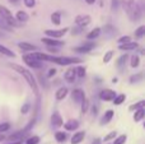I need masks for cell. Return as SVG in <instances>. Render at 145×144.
<instances>
[{"mask_svg":"<svg viewBox=\"0 0 145 144\" xmlns=\"http://www.w3.org/2000/svg\"><path fill=\"white\" fill-rule=\"evenodd\" d=\"M0 17L3 18L4 23H7V24H9V26H13V27H19L20 26V23L17 22L15 18L13 17L12 12H10L8 8L3 7V5H0Z\"/></svg>","mask_w":145,"mask_h":144,"instance_id":"3957f363","label":"cell"},{"mask_svg":"<svg viewBox=\"0 0 145 144\" xmlns=\"http://www.w3.org/2000/svg\"><path fill=\"white\" fill-rule=\"evenodd\" d=\"M144 106H145V101H139V102H136V103L131 105V106L129 107V110H130V111H136V110H139V109H144Z\"/></svg>","mask_w":145,"mask_h":144,"instance_id":"83f0119b","label":"cell"},{"mask_svg":"<svg viewBox=\"0 0 145 144\" xmlns=\"http://www.w3.org/2000/svg\"><path fill=\"white\" fill-rule=\"evenodd\" d=\"M64 78H65V81H68L69 83H72V82H75V78H76V73H75V69L71 68L69 69V70H66L65 75H64Z\"/></svg>","mask_w":145,"mask_h":144,"instance_id":"ac0fdd59","label":"cell"},{"mask_svg":"<svg viewBox=\"0 0 145 144\" xmlns=\"http://www.w3.org/2000/svg\"><path fill=\"white\" fill-rule=\"evenodd\" d=\"M51 22L54 23L55 26H59L61 23V14L59 12H55L51 14Z\"/></svg>","mask_w":145,"mask_h":144,"instance_id":"d4e9b609","label":"cell"},{"mask_svg":"<svg viewBox=\"0 0 145 144\" xmlns=\"http://www.w3.org/2000/svg\"><path fill=\"white\" fill-rule=\"evenodd\" d=\"M99 142H101V140H99V139H95V140H94V142H93V144H99Z\"/></svg>","mask_w":145,"mask_h":144,"instance_id":"f5cc1de1","label":"cell"},{"mask_svg":"<svg viewBox=\"0 0 145 144\" xmlns=\"http://www.w3.org/2000/svg\"><path fill=\"white\" fill-rule=\"evenodd\" d=\"M56 71H57V70H56L55 68L50 69V70H48V73H47V78H52V77L56 74Z\"/></svg>","mask_w":145,"mask_h":144,"instance_id":"f6af8a7d","label":"cell"},{"mask_svg":"<svg viewBox=\"0 0 145 144\" xmlns=\"http://www.w3.org/2000/svg\"><path fill=\"white\" fill-rule=\"evenodd\" d=\"M144 116H145V110H144V109L136 110L135 114H134V121H136V122L141 121V120L144 119Z\"/></svg>","mask_w":145,"mask_h":144,"instance_id":"7402d4cb","label":"cell"},{"mask_svg":"<svg viewBox=\"0 0 145 144\" xmlns=\"http://www.w3.org/2000/svg\"><path fill=\"white\" fill-rule=\"evenodd\" d=\"M141 78H143V74L141 73H138V74H134V75L130 77V83L134 84V83H138V82L141 81Z\"/></svg>","mask_w":145,"mask_h":144,"instance_id":"1f68e13d","label":"cell"},{"mask_svg":"<svg viewBox=\"0 0 145 144\" xmlns=\"http://www.w3.org/2000/svg\"><path fill=\"white\" fill-rule=\"evenodd\" d=\"M5 139V137H4V134H0V142H3V140Z\"/></svg>","mask_w":145,"mask_h":144,"instance_id":"816d5d0a","label":"cell"},{"mask_svg":"<svg viewBox=\"0 0 145 144\" xmlns=\"http://www.w3.org/2000/svg\"><path fill=\"white\" fill-rule=\"evenodd\" d=\"M103 32H105L107 36H112L116 33V28L111 24H106L105 27H103Z\"/></svg>","mask_w":145,"mask_h":144,"instance_id":"4316f807","label":"cell"},{"mask_svg":"<svg viewBox=\"0 0 145 144\" xmlns=\"http://www.w3.org/2000/svg\"><path fill=\"white\" fill-rule=\"evenodd\" d=\"M71 99L75 102V103L80 105L83 101L85 99V93L84 91H82V89H74V91L71 92Z\"/></svg>","mask_w":145,"mask_h":144,"instance_id":"ba28073f","label":"cell"},{"mask_svg":"<svg viewBox=\"0 0 145 144\" xmlns=\"http://www.w3.org/2000/svg\"><path fill=\"white\" fill-rule=\"evenodd\" d=\"M18 47L23 51H37L38 47L36 45H32L29 42H19L18 43Z\"/></svg>","mask_w":145,"mask_h":144,"instance_id":"9a60e30c","label":"cell"},{"mask_svg":"<svg viewBox=\"0 0 145 144\" xmlns=\"http://www.w3.org/2000/svg\"><path fill=\"white\" fill-rule=\"evenodd\" d=\"M0 28H5V29H9V28H8V26L5 24L4 22H1V20H0Z\"/></svg>","mask_w":145,"mask_h":144,"instance_id":"bcb514c9","label":"cell"},{"mask_svg":"<svg viewBox=\"0 0 145 144\" xmlns=\"http://www.w3.org/2000/svg\"><path fill=\"white\" fill-rule=\"evenodd\" d=\"M101 35V28H94V29H92L89 33L87 35V38L88 40H94V38H97L98 36Z\"/></svg>","mask_w":145,"mask_h":144,"instance_id":"cb8c5ba5","label":"cell"},{"mask_svg":"<svg viewBox=\"0 0 145 144\" xmlns=\"http://www.w3.org/2000/svg\"><path fill=\"white\" fill-rule=\"evenodd\" d=\"M38 143H40V137H37V135H33V137L28 138L25 140V144H38Z\"/></svg>","mask_w":145,"mask_h":144,"instance_id":"d590c367","label":"cell"},{"mask_svg":"<svg viewBox=\"0 0 145 144\" xmlns=\"http://www.w3.org/2000/svg\"><path fill=\"white\" fill-rule=\"evenodd\" d=\"M68 88L66 87H61V88H59L57 89V92L55 93V97H56V99L57 101H61V99H64L66 96H68Z\"/></svg>","mask_w":145,"mask_h":144,"instance_id":"d6986e66","label":"cell"},{"mask_svg":"<svg viewBox=\"0 0 145 144\" xmlns=\"http://www.w3.org/2000/svg\"><path fill=\"white\" fill-rule=\"evenodd\" d=\"M75 73H76V77H79V78H84L85 77V68L84 66H78V68L75 69Z\"/></svg>","mask_w":145,"mask_h":144,"instance_id":"836d02e7","label":"cell"},{"mask_svg":"<svg viewBox=\"0 0 145 144\" xmlns=\"http://www.w3.org/2000/svg\"><path fill=\"white\" fill-rule=\"evenodd\" d=\"M31 55H32L36 60L41 61V63H42V61H54V58H55L54 55H47V54L37 52V51H36V52H32Z\"/></svg>","mask_w":145,"mask_h":144,"instance_id":"30bf717a","label":"cell"},{"mask_svg":"<svg viewBox=\"0 0 145 144\" xmlns=\"http://www.w3.org/2000/svg\"><path fill=\"white\" fill-rule=\"evenodd\" d=\"M41 41H42L43 43H46V45H47L48 47H57V46L64 45V42H63V41L55 40V38H48V37L42 38V40H41Z\"/></svg>","mask_w":145,"mask_h":144,"instance_id":"4fadbf2b","label":"cell"},{"mask_svg":"<svg viewBox=\"0 0 145 144\" xmlns=\"http://www.w3.org/2000/svg\"><path fill=\"white\" fill-rule=\"evenodd\" d=\"M117 96L115 91L112 89H103L102 92L99 93V98L102 101H113V98Z\"/></svg>","mask_w":145,"mask_h":144,"instance_id":"9c48e42d","label":"cell"},{"mask_svg":"<svg viewBox=\"0 0 145 144\" xmlns=\"http://www.w3.org/2000/svg\"><path fill=\"white\" fill-rule=\"evenodd\" d=\"M64 128H65V130H68V132H74V130H76L78 128H79V121H76V120H69V121L64 122Z\"/></svg>","mask_w":145,"mask_h":144,"instance_id":"5bb4252c","label":"cell"},{"mask_svg":"<svg viewBox=\"0 0 145 144\" xmlns=\"http://www.w3.org/2000/svg\"><path fill=\"white\" fill-rule=\"evenodd\" d=\"M63 124H64V121H63L61 115L59 114L57 111H55L51 115V125H52L54 128H60V126H63Z\"/></svg>","mask_w":145,"mask_h":144,"instance_id":"8fae6325","label":"cell"},{"mask_svg":"<svg viewBox=\"0 0 145 144\" xmlns=\"http://www.w3.org/2000/svg\"><path fill=\"white\" fill-rule=\"evenodd\" d=\"M22 59H23V61L25 63V65L29 66V68H33V69H41L42 68V63L38 61V60H36L31 54L29 55H23Z\"/></svg>","mask_w":145,"mask_h":144,"instance_id":"5b68a950","label":"cell"},{"mask_svg":"<svg viewBox=\"0 0 145 144\" xmlns=\"http://www.w3.org/2000/svg\"><path fill=\"white\" fill-rule=\"evenodd\" d=\"M0 54H3V55L8 56V58H15V54L13 52V51H10L8 47L3 46V45H0Z\"/></svg>","mask_w":145,"mask_h":144,"instance_id":"603a6c76","label":"cell"},{"mask_svg":"<svg viewBox=\"0 0 145 144\" xmlns=\"http://www.w3.org/2000/svg\"><path fill=\"white\" fill-rule=\"evenodd\" d=\"M88 107H89V102L87 101V99H84V101L82 102V114H87L88 112Z\"/></svg>","mask_w":145,"mask_h":144,"instance_id":"60d3db41","label":"cell"},{"mask_svg":"<svg viewBox=\"0 0 145 144\" xmlns=\"http://www.w3.org/2000/svg\"><path fill=\"white\" fill-rule=\"evenodd\" d=\"M29 107H31V105L28 103V102H27V103H24L22 106V109H20V112H22V114H24V115L28 114V111H29Z\"/></svg>","mask_w":145,"mask_h":144,"instance_id":"ee69618b","label":"cell"},{"mask_svg":"<svg viewBox=\"0 0 145 144\" xmlns=\"http://www.w3.org/2000/svg\"><path fill=\"white\" fill-rule=\"evenodd\" d=\"M123 9L133 22H139L141 18V8L135 0H123Z\"/></svg>","mask_w":145,"mask_h":144,"instance_id":"7a4b0ae2","label":"cell"},{"mask_svg":"<svg viewBox=\"0 0 145 144\" xmlns=\"http://www.w3.org/2000/svg\"><path fill=\"white\" fill-rule=\"evenodd\" d=\"M8 144H22V140H18V142H10Z\"/></svg>","mask_w":145,"mask_h":144,"instance_id":"f907efd6","label":"cell"},{"mask_svg":"<svg viewBox=\"0 0 145 144\" xmlns=\"http://www.w3.org/2000/svg\"><path fill=\"white\" fill-rule=\"evenodd\" d=\"M66 138H68L66 133H64V132H56L55 133V139L57 140L59 143H64L66 140Z\"/></svg>","mask_w":145,"mask_h":144,"instance_id":"484cf974","label":"cell"},{"mask_svg":"<svg viewBox=\"0 0 145 144\" xmlns=\"http://www.w3.org/2000/svg\"><path fill=\"white\" fill-rule=\"evenodd\" d=\"M9 66L12 69H14L17 73H19L20 75H23L24 77V79H25V82L28 83V86L31 87V89L33 91V93L35 94H38V86H37V82H36V79H35V77H33V74L31 73L28 69H25V68H23V66H20V65H17V64H9Z\"/></svg>","mask_w":145,"mask_h":144,"instance_id":"6da1fadb","label":"cell"},{"mask_svg":"<svg viewBox=\"0 0 145 144\" xmlns=\"http://www.w3.org/2000/svg\"><path fill=\"white\" fill-rule=\"evenodd\" d=\"M68 31H69V28L65 27V28H61V29H46L45 33L48 38H55V40H57V38L65 36Z\"/></svg>","mask_w":145,"mask_h":144,"instance_id":"8992f818","label":"cell"},{"mask_svg":"<svg viewBox=\"0 0 145 144\" xmlns=\"http://www.w3.org/2000/svg\"><path fill=\"white\" fill-rule=\"evenodd\" d=\"M9 129H10V124H8V122H1V124H0V134Z\"/></svg>","mask_w":145,"mask_h":144,"instance_id":"b9f144b4","label":"cell"},{"mask_svg":"<svg viewBox=\"0 0 145 144\" xmlns=\"http://www.w3.org/2000/svg\"><path fill=\"white\" fill-rule=\"evenodd\" d=\"M9 1H10V3H14V4H17V3L19 1V0H9Z\"/></svg>","mask_w":145,"mask_h":144,"instance_id":"db71d44e","label":"cell"},{"mask_svg":"<svg viewBox=\"0 0 145 144\" xmlns=\"http://www.w3.org/2000/svg\"><path fill=\"white\" fill-rule=\"evenodd\" d=\"M136 47H138V42H134V41L123 43V45H118V48H120L121 51H133V50H135Z\"/></svg>","mask_w":145,"mask_h":144,"instance_id":"e0dca14e","label":"cell"},{"mask_svg":"<svg viewBox=\"0 0 145 144\" xmlns=\"http://www.w3.org/2000/svg\"><path fill=\"white\" fill-rule=\"evenodd\" d=\"M52 63L59 64V65H72V64H80L82 59L79 58H69V56H55Z\"/></svg>","mask_w":145,"mask_h":144,"instance_id":"277c9868","label":"cell"},{"mask_svg":"<svg viewBox=\"0 0 145 144\" xmlns=\"http://www.w3.org/2000/svg\"><path fill=\"white\" fill-rule=\"evenodd\" d=\"M131 42V37L130 36H122V37L118 38V45H123V43Z\"/></svg>","mask_w":145,"mask_h":144,"instance_id":"f35d334b","label":"cell"},{"mask_svg":"<svg viewBox=\"0 0 145 144\" xmlns=\"http://www.w3.org/2000/svg\"><path fill=\"white\" fill-rule=\"evenodd\" d=\"M112 56H113V51H112V50L107 51V52L105 54V56H103V63H105V64L110 63L111 59H112Z\"/></svg>","mask_w":145,"mask_h":144,"instance_id":"e575fe53","label":"cell"},{"mask_svg":"<svg viewBox=\"0 0 145 144\" xmlns=\"http://www.w3.org/2000/svg\"><path fill=\"white\" fill-rule=\"evenodd\" d=\"M23 3L27 8H33L36 5V0H23Z\"/></svg>","mask_w":145,"mask_h":144,"instance_id":"7bdbcfd3","label":"cell"},{"mask_svg":"<svg viewBox=\"0 0 145 144\" xmlns=\"http://www.w3.org/2000/svg\"><path fill=\"white\" fill-rule=\"evenodd\" d=\"M48 51H51V52H55V54H56L59 50H57L56 47H48Z\"/></svg>","mask_w":145,"mask_h":144,"instance_id":"c3c4849f","label":"cell"},{"mask_svg":"<svg viewBox=\"0 0 145 144\" xmlns=\"http://www.w3.org/2000/svg\"><path fill=\"white\" fill-rule=\"evenodd\" d=\"M28 19H29L28 14L25 12H23V10H19V12H17V14H15V20L19 23H24V22H27Z\"/></svg>","mask_w":145,"mask_h":144,"instance_id":"ffe728a7","label":"cell"},{"mask_svg":"<svg viewBox=\"0 0 145 144\" xmlns=\"http://www.w3.org/2000/svg\"><path fill=\"white\" fill-rule=\"evenodd\" d=\"M112 83H117V78H113L112 79Z\"/></svg>","mask_w":145,"mask_h":144,"instance_id":"11a10c76","label":"cell"},{"mask_svg":"<svg viewBox=\"0 0 145 144\" xmlns=\"http://www.w3.org/2000/svg\"><path fill=\"white\" fill-rule=\"evenodd\" d=\"M115 138H116V132H111L110 134H107L105 138H103V142L107 143V142H110V140L115 139Z\"/></svg>","mask_w":145,"mask_h":144,"instance_id":"ab89813d","label":"cell"},{"mask_svg":"<svg viewBox=\"0 0 145 144\" xmlns=\"http://www.w3.org/2000/svg\"><path fill=\"white\" fill-rule=\"evenodd\" d=\"M120 7V0H111V9L112 12H117Z\"/></svg>","mask_w":145,"mask_h":144,"instance_id":"74e56055","label":"cell"},{"mask_svg":"<svg viewBox=\"0 0 145 144\" xmlns=\"http://www.w3.org/2000/svg\"><path fill=\"white\" fill-rule=\"evenodd\" d=\"M85 138V132H76L74 133L71 138V144H80Z\"/></svg>","mask_w":145,"mask_h":144,"instance_id":"2e32d148","label":"cell"},{"mask_svg":"<svg viewBox=\"0 0 145 144\" xmlns=\"http://www.w3.org/2000/svg\"><path fill=\"white\" fill-rule=\"evenodd\" d=\"M139 64H140V58L138 55H133L131 56V61H130V65L133 68H138Z\"/></svg>","mask_w":145,"mask_h":144,"instance_id":"4dcf8cb0","label":"cell"},{"mask_svg":"<svg viewBox=\"0 0 145 144\" xmlns=\"http://www.w3.org/2000/svg\"><path fill=\"white\" fill-rule=\"evenodd\" d=\"M126 140H127V135L122 134V135H120V137L115 138V140H113V144H125Z\"/></svg>","mask_w":145,"mask_h":144,"instance_id":"f546056e","label":"cell"},{"mask_svg":"<svg viewBox=\"0 0 145 144\" xmlns=\"http://www.w3.org/2000/svg\"><path fill=\"white\" fill-rule=\"evenodd\" d=\"M113 115H115V112H113L112 110H107V111L105 112V115H103V117H102V125L108 124V122L112 120Z\"/></svg>","mask_w":145,"mask_h":144,"instance_id":"44dd1931","label":"cell"},{"mask_svg":"<svg viewBox=\"0 0 145 144\" xmlns=\"http://www.w3.org/2000/svg\"><path fill=\"white\" fill-rule=\"evenodd\" d=\"M90 20H92V18H90V15H88V14H79L75 17V23H76L80 28L88 26L90 23Z\"/></svg>","mask_w":145,"mask_h":144,"instance_id":"52a82bcc","label":"cell"},{"mask_svg":"<svg viewBox=\"0 0 145 144\" xmlns=\"http://www.w3.org/2000/svg\"><path fill=\"white\" fill-rule=\"evenodd\" d=\"M126 99V96L125 94H118V96H116L115 98H113V103L116 105V106H120L121 103H123Z\"/></svg>","mask_w":145,"mask_h":144,"instance_id":"f1b7e54d","label":"cell"},{"mask_svg":"<svg viewBox=\"0 0 145 144\" xmlns=\"http://www.w3.org/2000/svg\"><path fill=\"white\" fill-rule=\"evenodd\" d=\"M85 3H87V4H89V5H92V4H94V3H95V0H85Z\"/></svg>","mask_w":145,"mask_h":144,"instance_id":"681fc988","label":"cell"},{"mask_svg":"<svg viewBox=\"0 0 145 144\" xmlns=\"http://www.w3.org/2000/svg\"><path fill=\"white\" fill-rule=\"evenodd\" d=\"M92 48H94V43L93 42H87V43H84V45H82V46L75 47L74 51L75 52H80V54H88Z\"/></svg>","mask_w":145,"mask_h":144,"instance_id":"7c38bea8","label":"cell"},{"mask_svg":"<svg viewBox=\"0 0 145 144\" xmlns=\"http://www.w3.org/2000/svg\"><path fill=\"white\" fill-rule=\"evenodd\" d=\"M144 35H145V26H140V27L135 31V37L136 38H141Z\"/></svg>","mask_w":145,"mask_h":144,"instance_id":"d6a6232c","label":"cell"},{"mask_svg":"<svg viewBox=\"0 0 145 144\" xmlns=\"http://www.w3.org/2000/svg\"><path fill=\"white\" fill-rule=\"evenodd\" d=\"M126 60H127V55H122V56H120L118 58V60H117V66L118 68H122L123 65H125V63H126Z\"/></svg>","mask_w":145,"mask_h":144,"instance_id":"8d00e7d4","label":"cell"},{"mask_svg":"<svg viewBox=\"0 0 145 144\" xmlns=\"http://www.w3.org/2000/svg\"><path fill=\"white\" fill-rule=\"evenodd\" d=\"M92 111H93V116H95V115L98 114V112H97V106H93L92 107Z\"/></svg>","mask_w":145,"mask_h":144,"instance_id":"7dc6e473","label":"cell"}]
</instances>
